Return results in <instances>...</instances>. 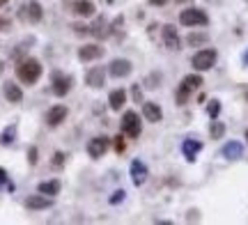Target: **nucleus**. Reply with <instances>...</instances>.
Instances as JSON below:
<instances>
[{"label":"nucleus","mask_w":248,"mask_h":225,"mask_svg":"<svg viewBox=\"0 0 248 225\" xmlns=\"http://www.w3.org/2000/svg\"><path fill=\"white\" fill-rule=\"evenodd\" d=\"M42 76V62L37 58H23L16 64V78L23 85H35Z\"/></svg>","instance_id":"f257e3e1"},{"label":"nucleus","mask_w":248,"mask_h":225,"mask_svg":"<svg viewBox=\"0 0 248 225\" xmlns=\"http://www.w3.org/2000/svg\"><path fill=\"white\" fill-rule=\"evenodd\" d=\"M71 88H74V76L60 72V69H53V74H51V90H53L55 97L69 94Z\"/></svg>","instance_id":"f03ea898"},{"label":"nucleus","mask_w":248,"mask_h":225,"mask_svg":"<svg viewBox=\"0 0 248 225\" xmlns=\"http://www.w3.org/2000/svg\"><path fill=\"white\" fill-rule=\"evenodd\" d=\"M140 117H138V113H133V110H126L122 115V120H120V131H122L126 138H138L140 135Z\"/></svg>","instance_id":"7ed1b4c3"},{"label":"nucleus","mask_w":248,"mask_h":225,"mask_svg":"<svg viewBox=\"0 0 248 225\" xmlns=\"http://www.w3.org/2000/svg\"><path fill=\"white\" fill-rule=\"evenodd\" d=\"M179 23L186 28H195V26H207L209 23V16L204 9H198V7H188L179 14Z\"/></svg>","instance_id":"20e7f679"},{"label":"nucleus","mask_w":248,"mask_h":225,"mask_svg":"<svg viewBox=\"0 0 248 225\" xmlns=\"http://www.w3.org/2000/svg\"><path fill=\"white\" fill-rule=\"evenodd\" d=\"M216 58H218V53H216L214 48H202V51H198V53L193 55L191 64H193L195 72H209L214 64H216Z\"/></svg>","instance_id":"39448f33"},{"label":"nucleus","mask_w":248,"mask_h":225,"mask_svg":"<svg viewBox=\"0 0 248 225\" xmlns=\"http://www.w3.org/2000/svg\"><path fill=\"white\" fill-rule=\"evenodd\" d=\"M108 145H110V138H106V135H94L88 143V154L92 159H101V156L106 154Z\"/></svg>","instance_id":"423d86ee"},{"label":"nucleus","mask_w":248,"mask_h":225,"mask_svg":"<svg viewBox=\"0 0 248 225\" xmlns=\"http://www.w3.org/2000/svg\"><path fill=\"white\" fill-rule=\"evenodd\" d=\"M26 209H30V211H42V209H48L53 207V198L51 195H44V193H39V195H30V198H26Z\"/></svg>","instance_id":"0eeeda50"},{"label":"nucleus","mask_w":248,"mask_h":225,"mask_svg":"<svg viewBox=\"0 0 248 225\" xmlns=\"http://www.w3.org/2000/svg\"><path fill=\"white\" fill-rule=\"evenodd\" d=\"M110 30H113V26H110L104 16H97L94 18V23L88 26V32L90 35H94L97 39H106V37H110Z\"/></svg>","instance_id":"6e6552de"},{"label":"nucleus","mask_w":248,"mask_h":225,"mask_svg":"<svg viewBox=\"0 0 248 225\" xmlns=\"http://www.w3.org/2000/svg\"><path fill=\"white\" fill-rule=\"evenodd\" d=\"M161 35H163V44H166V48H170V51H179V48H182V39H179L177 28L175 26H163Z\"/></svg>","instance_id":"1a4fd4ad"},{"label":"nucleus","mask_w":248,"mask_h":225,"mask_svg":"<svg viewBox=\"0 0 248 225\" xmlns=\"http://www.w3.org/2000/svg\"><path fill=\"white\" fill-rule=\"evenodd\" d=\"M223 159H228V161H239V159H244V145L239 143V140H230V143L223 145Z\"/></svg>","instance_id":"9d476101"},{"label":"nucleus","mask_w":248,"mask_h":225,"mask_svg":"<svg viewBox=\"0 0 248 225\" xmlns=\"http://www.w3.org/2000/svg\"><path fill=\"white\" fill-rule=\"evenodd\" d=\"M104 55V48L99 44H85L78 48V60L80 62H92V60H99Z\"/></svg>","instance_id":"9b49d317"},{"label":"nucleus","mask_w":248,"mask_h":225,"mask_svg":"<svg viewBox=\"0 0 248 225\" xmlns=\"http://www.w3.org/2000/svg\"><path fill=\"white\" fill-rule=\"evenodd\" d=\"M108 74H110L113 78H124V76L131 74V62L124 60V58H115V60L110 62V67H108Z\"/></svg>","instance_id":"f8f14e48"},{"label":"nucleus","mask_w":248,"mask_h":225,"mask_svg":"<svg viewBox=\"0 0 248 225\" xmlns=\"http://www.w3.org/2000/svg\"><path fill=\"white\" fill-rule=\"evenodd\" d=\"M104 78H106V69H104V67H92V69H88V74H85V85L99 90V88H104Z\"/></svg>","instance_id":"ddd939ff"},{"label":"nucleus","mask_w":248,"mask_h":225,"mask_svg":"<svg viewBox=\"0 0 248 225\" xmlns=\"http://www.w3.org/2000/svg\"><path fill=\"white\" fill-rule=\"evenodd\" d=\"M2 94H5V99L9 104H21L23 101V90H21V85H16L14 81H7L2 85Z\"/></svg>","instance_id":"4468645a"},{"label":"nucleus","mask_w":248,"mask_h":225,"mask_svg":"<svg viewBox=\"0 0 248 225\" xmlns=\"http://www.w3.org/2000/svg\"><path fill=\"white\" fill-rule=\"evenodd\" d=\"M147 175H150V170H147V165L140 161V159H136V161L131 163V180L136 186H142L145 181H147Z\"/></svg>","instance_id":"2eb2a0df"},{"label":"nucleus","mask_w":248,"mask_h":225,"mask_svg":"<svg viewBox=\"0 0 248 225\" xmlns=\"http://www.w3.org/2000/svg\"><path fill=\"white\" fill-rule=\"evenodd\" d=\"M71 12L76 14V16H92L94 12H97V5L92 2V0H74L71 2Z\"/></svg>","instance_id":"dca6fc26"},{"label":"nucleus","mask_w":248,"mask_h":225,"mask_svg":"<svg viewBox=\"0 0 248 225\" xmlns=\"http://www.w3.org/2000/svg\"><path fill=\"white\" fill-rule=\"evenodd\" d=\"M142 115L147 122H161L163 120V110H161L159 104H154V101H142Z\"/></svg>","instance_id":"f3484780"},{"label":"nucleus","mask_w":248,"mask_h":225,"mask_svg":"<svg viewBox=\"0 0 248 225\" xmlns=\"http://www.w3.org/2000/svg\"><path fill=\"white\" fill-rule=\"evenodd\" d=\"M200 150H202V143L200 140H195V138H186L184 143H182V154L186 156V161H195V156L200 154Z\"/></svg>","instance_id":"a211bd4d"},{"label":"nucleus","mask_w":248,"mask_h":225,"mask_svg":"<svg viewBox=\"0 0 248 225\" xmlns=\"http://www.w3.org/2000/svg\"><path fill=\"white\" fill-rule=\"evenodd\" d=\"M21 16L26 18L28 23H39V21H42V5L35 2V0H30L26 7H23V14H21Z\"/></svg>","instance_id":"6ab92c4d"},{"label":"nucleus","mask_w":248,"mask_h":225,"mask_svg":"<svg viewBox=\"0 0 248 225\" xmlns=\"http://www.w3.org/2000/svg\"><path fill=\"white\" fill-rule=\"evenodd\" d=\"M67 106H53V108L46 113V124L48 126H58L64 122V117H67Z\"/></svg>","instance_id":"aec40b11"},{"label":"nucleus","mask_w":248,"mask_h":225,"mask_svg":"<svg viewBox=\"0 0 248 225\" xmlns=\"http://www.w3.org/2000/svg\"><path fill=\"white\" fill-rule=\"evenodd\" d=\"M62 189V184L58 180H48V181H42L39 186H37V191L39 193H44V195H51V198H55L58 193H60Z\"/></svg>","instance_id":"412c9836"},{"label":"nucleus","mask_w":248,"mask_h":225,"mask_svg":"<svg viewBox=\"0 0 248 225\" xmlns=\"http://www.w3.org/2000/svg\"><path fill=\"white\" fill-rule=\"evenodd\" d=\"M108 104H110V108L113 110H122L124 104H126V92L124 90H113L110 92V97H108Z\"/></svg>","instance_id":"4be33fe9"},{"label":"nucleus","mask_w":248,"mask_h":225,"mask_svg":"<svg viewBox=\"0 0 248 225\" xmlns=\"http://www.w3.org/2000/svg\"><path fill=\"white\" fill-rule=\"evenodd\" d=\"M193 94V90L188 88V85H184V83H179L177 92H175V99H177V106H184L186 101H188V97Z\"/></svg>","instance_id":"5701e85b"},{"label":"nucleus","mask_w":248,"mask_h":225,"mask_svg":"<svg viewBox=\"0 0 248 225\" xmlns=\"http://www.w3.org/2000/svg\"><path fill=\"white\" fill-rule=\"evenodd\" d=\"M14 140H16V124H9L7 129L2 131V135H0V145L7 147V145H12Z\"/></svg>","instance_id":"b1692460"},{"label":"nucleus","mask_w":248,"mask_h":225,"mask_svg":"<svg viewBox=\"0 0 248 225\" xmlns=\"http://www.w3.org/2000/svg\"><path fill=\"white\" fill-rule=\"evenodd\" d=\"M209 135H212L214 140H221L223 135H225V124L218 122V120H214L212 126H209Z\"/></svg>","instance_id":"393cba45"},{"label":"nucleus","mask_w":248,"mask_h":225,"mask_svg":"<svg viewBox=\"0 0 248 225\" xmlns=\"http://www.w3.org/2000/svg\"><path fill=\"white\" fill-rule=\"evenodd\" d=\"M182 83H184V85H188V88L195 92L200 85H202V76H200V74H188V76H184V78H182Z\"/></svg>","instance_id":"a878e982"},{"label":"nucleus","mask_w":248,"mask_h":225,"mask_svg":"<svg viewBox=\"0 0 248 225\" xmlns=\"http://www.w3.org/2000/svg\"><path fill=\"white\" fill-rule=\"evenodd\" d=\"M207 113H209V117H212V120H216V117H218V113H221V101H218V99L209 101V104H207Z\"/></svg>","instance_id":"bb28decb"},{"label":"nucleus","mask_w":248,"mask_h":225,"mask_svg":"<svg viewBox=\"0 0 248 225\" xmlns=\"http://www.w3.org/2000/svg\"><path fill=\"white\" fill-rule=\"evenodd\" d=\"M207 39H209V37L204 35V32H200V35H195V32H193V35H188V37H186V42H188V44H191V46L204 44V42H207Z\"/></svg>","instance_id":"cd10ccee"},{"label":"nucleus","mask_w":248,"mask_h":225,"mask_svg":"<svg viewBox=\"0 0 248 225\" xmlns=\"http://www.w3.org/2000/svg\"><path fill=\"white\" fill-rule=\"evenodd\" d=\"M0 184H5L9 191H14V184L7 180V170H5V168H0Z\"/></svg>","instance_id":"c85d7f7f"},{"label":"nucleus","mask_w":248,"mask_h":225,"mask_svg":"<svg viewBox=\"0 0 248 225\" xmlns=\"http://www.w3.org/2000/svg\"><path fill=\"white\" fill-rule=\"evenodd\" d=\"M124 150H126V143H124V134H122V135H117L115 138V152L122 154Z\"/></svg>","instance_id":"c756f323"},{"label":"nucleus","mask_w":248,"mask_h":225,"mask_svg":"<svg viewBox=\"0 0 248 225\" xmlns=\"http://www.w3.org/2000/svg\"><path fill=\"white\" fill-rule=\"evenodd\" d=\"M64 165V152H55L53 154V168H62Z\"/></svg>","instance_id":"7c9ffc66"},{"label":"nucleus","mask_w":248,"mask_h":225,"mask_svg":"<svg viewBox=\"0 0 248 225\" xmlns=\"http://www.w3.org/2000/svg\"><path fill=\"white\" fill-rule=\"evenodd\" d=\"M9 28H12V21L0 16V32H9Z\"/></svg>","instance_id":"2f4dec72"},{"label":"nucleus","mask_w":248,"mask_h":225,"mask_svg":"<svg viewBox=\"0 0 248 225\" xmlns=\"http://www.w3.org/2000/svg\"><path fill=\"white\" fill-rule=\"evenodd\" d=\"M124 195H126L124 191H115V193H113V198H110V202H113V205H117V202H122V200H124Z\"/></svg>","instance_id":"473e14b6"},{"label":"nucleus","mask_w":248,"mask_h":225,"mask_svg":"<svg viewBox=\"0 0 248 225\" xmlns=\"http://www.w3.org/2000/svg\"><path fill=\"white\" fill-rule=\"evenodd\" d=\"M28 161H30V165H35L37 163V150L35 147H30V150H28Z\"/></svg>","instance_id":"72a5a7b5"},{"label":"nucleus","mask_w":248,"mask_h":225,"mask_svg":"<svg viewBox=\"0 0 248 225\" xmlns=\"http://www.w3.org/2000/svg\"><path fill=\"white\" fill-rule=\"evenodd\" d=\"M133 99L138 101V104H142V92H140V88H138V85H133Z\"/></svg>","instance_id":"f704fd0d"},{"label":"nucleus","mask_w":248,"mask_h":225,"mask_svg":"<svg viewBox=\"0 0 248 225\" xmlns=\"http://www.w3.org/2000/svg\"><path fill=\"white\" fill-rule=\"evenodd\" d=\"M152 5H156V7H161V5H166V0H150Z\"/></svg>","instance_id":"c9c22d12"},{"label":"nucleus","mask_w":248,"mask_h":225,"mask_svg":"<svg viewBox=\"0 0 248 225\" xmlns=\"http://www.w3.org/2000/svg\"><path fill=\"white\" fill-rule=\"evenodd\" d=\"M244 62H246V64H248V53H246V55H244Z\"/></svg>","instance_id":"e433bc0d"},{"label":"nucleus","mask_w":248,"mask_h":225,"mask_svg":"<svg viewBox=\"0 0 248 225\" xmlns=\"http://www.w3.org/2000/svg\"><path fill=\"white\" fill-rule=\"evenodd\" d=\"M5 2H7V0H0V7H2V5H5Z\"/></svg>","instance_id":"4c0bfd02"},{"label":"nucleus","mask_w":248,"mask_h":225,"mask_svg":"<svg viewBox=\"0 0 248 225\" xmlns=\"http://www.w3.org/2000/svg\"><path fill=\"white\" fill-rule=\"evenodd\" d=\"M2 67H5V64H2V62H0V74H2Z\"/></svg>","instance_id":"58836bf2"},{"label":"nucleus","mask_w":248,"mask_h":225,"mask_svg":"<svg viewBox=\"0 0 248 225\" xmlns=\"http://www.w3.org/2000/svg\"><path fill=\"white\" fill-rule=\"evenodd\" d=\"M246 140H248V129H246Z\"/></svg>","instance_id":"ea45409f"},{"label":"nucleus","mask_w":248,"mask_h":225,"mask_svg":"<svg viewBox=\"0 0 248 225\" xmlns=\"http://www.w3.org/2000/svg\"><path fill=\"white\" fill-rule=\"evenodd\" d=\"M177 2H184V0H177Z\"/></svg>","instance_id":"a19ab883"}]
</instances>
